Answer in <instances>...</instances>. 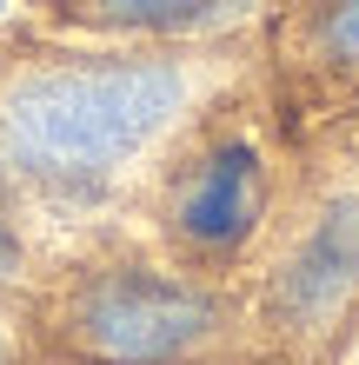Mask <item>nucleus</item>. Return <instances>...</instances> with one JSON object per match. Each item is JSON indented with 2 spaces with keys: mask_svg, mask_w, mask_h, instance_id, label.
<instances>
[{
  "mask_svg": "<svg viewBox=\"0 0 359 365\" xmlns=\"http://www.w3.org/2000/svg\"><path fill=\"white\" fill-rule=\"evenodd\" d=\"M0 14H7V0H0Z\"/></svg>",
  "mask_w": 359,
  "mask_h": 365,
  "instance_id": "6e6552de",
  "label": "nucleus"
},
{
  "mask_svg": "<svg viewBox=\"0 0 359 365\" xmlns=\"http://www.w3.org/2000/svg\"><path fill=\"white\" fill-rule=\"evenodd\" d=\"M320 47L333 60H346V67H359V0H326L320 14Z\"/></svg>",
  "mask_w": 359,
  "mask_h": 365,
  "instance_id": "39448f33",
  "label": "nucleus"
},
{
  "mask_svg": "<svg viewBox=\"0 0 359 365\" xmlns=\"http://www.w3.org/2000/svg\"><path fill=\"white\" fill-rule=\"evenodd\" d=\"M173 106V67H47L7 93L0 146L34 186L93 192Z\"/></svg>",
  "mask_w": 359,
  "mask_h": 365,
  "instance_id": "f257e3e1",
  "label": "nucleus"
},
{
  "mask_svg": "<svg viewBox=\"0 0 359 365\" xmlns=\"http://www.w3.org/2000/svg\"><path fill=\"white\" fill-rule=\"evenodd\" d=\"M100 7H107V20H186L213 0H100Z\"/></svg>",
  "mask_w": 359,
  "mask_h": 365,
  "instance_id": "423d86ee",
  "label": "nucleus"
},
{
  "mask_svg": "<svg viewBox=\"0 0 359 365\" xmlns=\"http://www.w3.org/2000/svg\"><path fill=\"white\" fill-rule=\"evenodd\" d=\"M253 212H260V153L233 140L200 160V173L173 206V226L193 252H226L253 232Z\"/></svg>",
  "mask_w": 359,
  "mask_h": 365,
  "instance_id": "7ed1b4c3",
  "label": "nucleus"
},
{
  "mask_svg": "<svg viewBox=\"0 0 359 365\" xmlns=\"http://www.w3.org/2000/svg\"><path fill=\"white\" fill-rule=\"evenodd\" d=\"M353 286H359V200H340L320 226H313L300 259L286 266L280 306H286V319L313 326V319H326Z\"/></svg>",
  "mask_w": 359,
  "mask_h": 365,
  "instance_id": "20e7f679",
  "label": "nucleus"
},
{
  "mask_svg": "<svg viewBox=\"0 0 359 365\" xmlns=\"http://www.w3.org/2000/svg\"><path fill=\"white\" fill-rule=\"evenodd\" d=\"M14 266V232H7V220H0V272Z\"/></svg>",
  "mask_w": 359,
  "mask_h": 365,
  "instance_id": "0eeeda50",
  "label": "nucleus"
},
{
  "mask_svg": "<svg viewBox=\"0 0 359 365\" xmlns=\"http://www.w3.org/2000/svg\"><path fill=\"white\" fill-rule=\"evenodd\" d=\"M213 326V306L193 286H173V279L153 272H107L93 279L87 299L74 306V346L113 365H153L186 352L193 339Z\"/></svg>",
  "mask_w": 359,
  "mask_h": 365,
  "instance_id": "f03ea898",
  "label": "nucleus"
}]
</instances>
